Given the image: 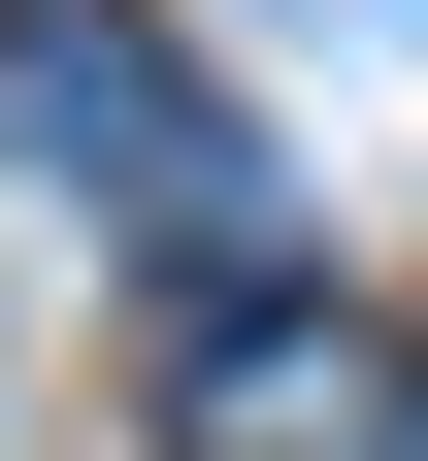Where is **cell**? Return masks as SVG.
Returning <instances> with one entry per match:
<instances>
[{"mask_svg": "<svg viewBox=\"0 0 428 461\" xmlns=\"http://www.w3.org/2000/svg\"><path fill=\"white\" fill-rule=\"evenodd\" d=\"M0 165H67V198H132V230H198V198H231L198 67H165L132 0H0Z\"/></svg>", "mask_w": 428, "mask_h": 461, "instance_id": "6da1fadb", "label": "cell"}]
</instances>
